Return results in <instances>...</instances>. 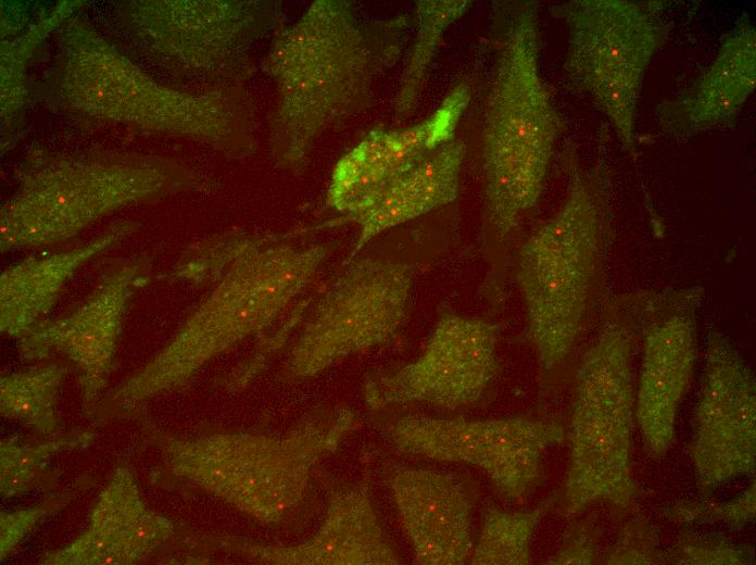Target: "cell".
Masks as SVG:
<instances>
[{
  "label": "cell",
  "instance_id": "ba28073f",
  "mask_svg": "<svg viewBox=\"0 0 756 565\" xmlns=\"http://www.w3.org/2000/svg\"><path fill=\"white\" fill-rule=\"evenodd\" d=\"M555 14L568 30L566 81L606 116L629 153L646 70L669 28L656 7L627 0H574Z\"/></svg>",
  "mask_w": 756,
  "mask_h": 565
},
{
  "label": "cell",
  "instance_id": "d6986e66",
  "mask_svg": "<svg viewBox=\"0 0 756 565\" xmlns=\"http://www.w3.org/2000/svg\"><path fill=\"white\" fill-rule=\"evenodd\" d=\"M694 360L695 330L690 314L670 313L646 327L634 417L645 448L656 459L666 455L673 442L677 411Z\"/></svg>",
  "mask_w": 756,
  "mask_h": 565
},
{
  "label": "cell",
  "instance_id": "ac0fdd59",
  "mask_svg": "<svg viewBox=\"0 0 756 565\" xmlns=\"http://www.w3.org/2000/svg\"><path fill=\"white\" fill-rule=\"evenodd\" d=\"M278 1L177 2L171 14L169 50L186 66L250 72L255 50L285 26Z\"/></svg>",
  "mask_w": 756,
  "mask_h": 565
},
{
  "label": "cell",
  "instance_id": "3957f363",
  "mask_svg": "<svg viewBox=\"0 0 756 565\" xmlns=\"http://www.w3.org/2000/svg\"><path fill=\"white\" fill-rule=\"evenodd\" d=\"M329 243L245 236L213 289L169 342L85 413L94 425L137 418L155 395L181 389L211 360L270 326L310 285Z\"/></svg>",
  "mask_w": 756,
  "mask_h": 565
},
{
  "label": "cell",
  "instance_id": "52a82bcc",
  "mask_svg": "<svg viewBox=\"0 0 756 565\" xmlns=\"http://www.w3.org/2000/svg\"><path fill=\"white\" fill-rule=\"evenodd\" d=\"M631 352L627 328L609 323L584 352L576 371L563 490V514L567 517L596 502L623 512L639 494L631 463Z\"/></svg>",
  "mask_w": 756,
  "mask_h": 565
},
{
  "label": "cell",
  "instance_id": "603a6c76",
  "mask_svg": "<svg viewBox=\"0 0 756 565\" xmlns=\"http://www.w3.org/2000/svg\"><path fill=\"white\" fill-rule=\"evenodd\" d=\"M96 434L89 429H73L39 438L17 435L3 438L0 441L2 499L54 488L61 474L50 467L53 455L85 449L92 444Z\"/></svg>",
  "mask_w": 756,
  "mask_h": 565
},
{
  "label": "cell",
  "instance_id": "9a60e30c",
  "mask_svg": "<svg viewBox=\"0 0 756 565\" xmlns=\"http://www.w3.org/2000/svg\"><path fill=\"white\" fill-rule=\"evenodd\" d=\"M382 475L417 563L469 561L471 517L479 497L470 477L394 462L383 463Z\"/></svg>",
  "mask_w": 756,
  "mask_h": 565
},
{
  "label": "cell",
  "instance_id": "4316f807",
  "mask_svg": "<svg viewBox=\"0 0 756 565\" xmlns=\"http://www.w3.org/2000/svg\"><path fill=\"white\" fill-rule=\"evenodd\" d=\"M755 481L740 495L724 502H679L662 508L663 515L681 525L723 523L742 529L755 518Z\"/></svg>",
  "mask_w": 756,
  "mask_h": 565
},
{
  "label": "cell",
  "instance_id": "8992f818",
  "mask_svg": "<svg viewBox=\"0 0 756 565\" xmlns=\"http://www.w3.org/2000/svg\"><path fill=\"white\" fill-rule=\"evenodd\" d=\"M209 183L171 161L60 160L26 168L1 210V251L50 246L128 204Z\"/></svg>",
  "mask_w": 756,
  "mask_h": 565
},
{
  "label": "cell",
  "instance_id": "7a4b0ae2",
  "mask_svg": "<svg viewBox=\"0 0 756 565\" xmlns=\"http://www.w3.org/2000/svg\"><path fill=\"white\" fill-rule=\"evenodd\" d=\"M357 424L352 409L335 405L310 411L279 434L180 436L150 426L161 455L150 481L205 492L269 527L294 526L311 515L318 464Z\"/></svg>",
  "mask_w": 756,
  "mask_h": 565
},
{
  "label": "cell",
  "instance_id": "7c38bea8",
  "mask_svg": "<svg viewBox=\"0 0 756 565\" xmlns=\"http://www.w3.org/2000/svg\"><path fill=\"white\" fill-rule=\"evenodd\" d=\"M701 498L756 465V385L745 360L722 332L707 336L705 366L689 445Z\"/></svg>",
  "mask_w": 756,
  "mask_h": 565
},
{
  "label": "cell",
  "instance_id": "44dd1931",
  "mask_svg": "<svg viewBox=\"0 0 756 565\" xmlns=\"http://www.w3.org/2000/svg\"><path fill=\"white\" fill-rule=\"evenodd\" d=\"M116 223L100 236L71 250L26 258L0 276V330L16 339L45 321L66 282L91 259L109 250L135 229Z\"/></svg>",
  "mask_w": 756,
  "mask_h": 565
},
{
  "label": "cell",
  "instance_id": "f1b7e54d",
  "mask_svg": "<svg viewBox=\"0 0 756 565\" xmlns=\"http://www.w3.org/2000/svg\"><path fill=\"white\" fill-rule=\"evenodd\" d=\"M753 552L727 538L683 529L676 543L665 552V563L683 565L749 564Z\"/></svg>",
  "mask_w": 756,
  "mask_h": 565
},
{
  "label": "cell",
  "instance_id": "e0dca14e",
  "mask_svg": "<svg viewBox=\"0 0 756 565\" xmlns=\"http://www.w3.org/2000/svg\"><path fill=\"white\" fill-rule=\"evenodd\" d=\"M179 526L142 499L129 467L121 465L100 492L89 523L67 545L45 553L43 565H131L148 560L172 540Z\"/></svg>",
  "mask_w": 756,
  "mask_h": 565
},
{
  "label": "cell",
  "instance_id": "30bf717a",
  "mask_svg": "<svg viewBox=\"0 0 756 565\" xmlns=\"http://www.w3.org/2000/svg\"><path fill=\"white\" fill-rule=\"evenodd\" d=\"M383 431L403 453L481 469L499 495L513 504L538 488L545 451L566 438L559 424L528 417L472 420L408 414Z\"/></svg>",
  "mask_w": 756,
  "mask_h": 565
},
{
  "label": "cell",
  "instance_id": "83f0119b",
  "mask_svg": "<svg viewBox=\"0 0 756 565\" xmlns=\"http://www.w3.org/2000/svg\"><path fill=\"white\" fill-rule=\"evenodd\" d=\"M93 484L90 477L83 476L66 491L49 497L34 506L15 511H1V560L5 558L42 519L63 510Z\"/></svg>",
  "mask_w": 756,
  "mask_h": 565
},
{
  "label": "cell",
  "instance_id": "cb8c5ba5",
  "mask_svg": "<svg viewBox=\"0 0 756 565\" xmlns=\"http://www.w3.org/2000/svg\"><path fill=\"white\" fill-rule=\"evenodd\" d=\"M67 367L58 363L35 365L0 378V412L39 436L59 432L58 399Z\"/></svg>",
  "mask_w": 756,
  "mask_h": 565
},
{
  "label": "cell",
  "instance_id": "5bb4252c",
  "mask_svg": "<svg viewBox=\"0 0 756 565\" xmlns=\"http://www.w3.org/2000/svg\"><path fill=\"white\" fill-rule=\"evenodd\" d=\"M326 515L318 530L293 545L263 543L223 533L190 531L189 542L273 565H394L401 558L373 504L369 470L361 481L337 482L326 476Z\"/></svg>",
  "mask_w": 756,
  "mask_h": 565
},
{
  "label": "cell",
  "instance_id": "8fae6325",
  "mask_svg": "<svg viewBox=\"0 0 756 565\" xmlns=\"http://www.w3.org/2000/svg\"><path fill=\"white\" fill-rule=\"evenodd\" d=\"M499 334L496 323L443 313L416 360L365 379L366 406L420 402L453 411L476 403L497 371Z\"/></svg>",
  "mask_w": 756,
  "mask_h": 565
},
{
  "label": "cell",
  "instance_id": "5b68a950",
  "mask_svg": "<svg viewBox=\"0 0 756 565\" xmlns=\"http://www.w3.org/2000/svg\"><path fill=\"white\" fill-rule=\"evenodd\" d=\"M610 239V179L603 166L569 167L558 211L521 246L517 280L527 336L545 372L570 353Z\"/></svg>",
  "mask_w": 756,
  "mask_h": 565
},
{
  "label": "cell",
  "instance_id": "484cf974",
  "mask_svg": "<svg viewBox=\"0 0 756 565\" xmlns=\"http://www.w3.org/2000/svg\"><path fill=\"white\" fill-rule=\"evenodd\" d=\"M553 502L554 499H547L528 512H509L496 506H487L478 541L469 557L470 564H530L533 532Z\"/></svg>",
  "mask_w": 756,
  "mask_h": 565
},
{
  "label": "cell",
  "instance_id": "4fadbf2b",
  "mask_svg": "<svg viewBox=\"0 0 756 565\" xmlns=\"http://www.w3.org/2000/svg\"><path fill=\"white\" fill-rule=\"evenodd\" d=\"M150 272L143 256L111 266L72 312L42 321L18 339L20 357L30 362L53 353L65 356L76 368L86 413L106 392L126 310L149 284Z\"/></svg>",
  "mask_w": 756,
  "mask_h": 565
},
{
  "label": "cell",
  "instance_id": "f546056e",
  "mask_svg": "<svg viewBox=\"0 0 756 565\" xmlns=\"http://www.w3.org/2000/svg\"><path fill=\"white\" fill-rule=\"evenodd\" d=\"M604 564H664L658 533L643 517L629 520L615 544L601 558Z\"/></svg>",
  "mask_w": 756,
  "mask_h": 565
},
{
  "label": "cell",
  "instance_id": "2e32d148",
  "mask_svg": "<svg viewBox=\"0 0 756 565\" xmlns=\"http://www.w3.org/2000/svg\"><path fill=\"white\" fill-rule=\"evenodd\" d=\"M469 101V87L458 84L421 122L370 130L335 165L327 205L345 215L357 211L395 177L454 140Z\"/></svg>",
  "mask_w": 756,
  "mask_h": 565
},
{
  "label": "cell",
  "instance_id": "277c9868",
  "mask_svg": "<svg viewBox=\"0 0 756 565\" xmlns=\"http://www.w3.org/2000/svg\"><path fill=\"white\" fill-rule=\"evenodd\" d=\"M499 43L483 117L484 198L499 239L539 200L565 123L540 73L539 3L497 2Z\"/></svg>",
  "mask_w": 756,
  "mask_h": 565
},
{
  "label": "cell",
  "instance_id": "ffe728a7",
  "mask_svg": "<svg viewBox=\"0 0 756 565\" xmlns=\"http://www.w3.org/2000/svg\"><path fill=\"white\" fill-rule=\"evenodd\" d=\"M756 85V32L743 23L723 40L710 66L688 89L660 102V129L690 137L731 122Z\"/></svg>",
  "mask_w": 756,
  "mask_h": 565
},
{
  "label": "cell",
  "instance_id": "7402d4cb",
  "mask_svg": "<svg viewBox=\"0 0 756 565\" xmlns=\"http://www.w3.org/2000/svg\"><path fill=\"white\" fill-rule=\"evenodd\" d=\"M466 154L462 140H452L391 180L357 211L345 215L360 226L346 260L380 233L451 203L457 198Z\"/></svg>",
  "mask_w": 756,
  "mask_h": 565
},
{
  "label": "cell",
  "instance_id": "4dcf8cb0",
  "mask_svg": "<svg viewBox=\"0 0 756 565\" xmlns=\"http://www.w3.org/2000/svg\"><path fill=\"white\" fill-rule=\"evenodd\" d=\"M600 532L589 519L572 523L563 536L562 544L546 564H593L598 560Z\"/></svg>",
  "mask_w": 756,
  "mask_h": 565
},
{
  "label": "cell",
  "instance_id": "d4e9b609",
  "mask_svg": "<svg viewBox=\"0 0 756 565\" xmlns=\"http://www.w3.org/2000/svg\"><path fill=\"white\" fill-rule=\"evenodd\" d=\"M472 5L470 0H419L415 2L416 35L394 98L398 118L416 106L437 51L448 28Z\"/></svg>",
  "mask_w": 756,
  "mask_h": 565
},
{
  "label": "cell",
  "instance_id": "9c48e42d",
  "mask_svg": "<svg viewBox=\"0 0 756 565\" xmlns=\"http://www.w3.org/2000/svg\"><path fill=\"white\" fill-rule=\"evenodd\" d=\"M412 285L406 263L346 260L311 312L279 378H313L352 354L391 342L406 318Z\"/></svg>",
  "mask_w": 756,
  "mask_h": 565
},
{
  "label": "cell",
  "instance_id": "6da1fadb",
  "mask_svg": "<svg viewBox=\"0 0 756 565\" xmlns=\"http://www.w3.org/2000/svg\"><path fill=\"white\" fill-rule=\"evenodd\" d=\"M408 14L370 17L348 0H316L272 40L262 62L276 86L268 121L277 166L300 174L317 140L370 108L399 61Z\"/></svg>",
  "mask_w": 756,
  "mask_h": 565
}]
</instances>
